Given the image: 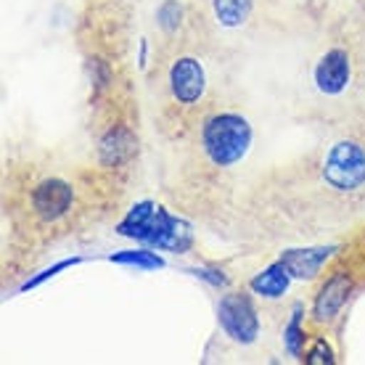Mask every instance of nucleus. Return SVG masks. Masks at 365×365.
<instances>
[{
  "instance_id": "1",
  "label": "nucleus",
  "mask_w": 365,
  "mask_h": 365,
  "mask_svg": "<svg viewBox=\"0 0 365 365\" xmlns=\"http://www.w3.org/2000/svg\"><path fill=\"white\" fill-rule=\"evenodd\" d=\"M201 143H204V151L212 165L230 167L247 156L249 146H252V128L241 114H230V111L215 114L204 125Z\"/></svg>"
},
{
  "instance_id": "2",
  "label": "nucleus",
  "mask_w": 365,
  "mask_h": 365,
  "mask_svg": "<svg viewBox=\"0 0 365 365\" xmlns=\"http://www.w3.org/2000/svg\"><path fill=\"white\" fill-rule=\"evenodd\" d=\"M323 180L334 191H357L365 185V148L355 140H339L323 162Z\"/></svg>"
},
{
  "instance_id": "3",
  "label": "nucleus",
  "mask_w": 365,
  "mask_h": 365,
  "mask_svg": "<svg viewBox=\"0 0 365 365\" xmlns=\"http://www.w3.org/2000/svg\"><path fill=\"white\" fill-rule=\"evenodd\" d=\"M217 318L222 331L238 344H252L259 334V318L252 299L244 294H225L217 304Z\"/></svg>"
},
{
  "instance_id": "4",
  "label": "nucleus",
  "mask_w": 365,
  "mask_h": 365,
  "mask_svg": "<svg viewBox=\"0 0 365 365\" xmlns=\"http://www.w3.org/2000/svg\"><path fill=\"white\" fill-rule=\"evenodd\" d=\"M143 244H148L151 249H167V252H188L193 244L191 228L188 222L167 215L162 207H156L154 217L148 222V230L143 236Z\"/></svg>"
},
{
  "instance_id": "5",
  "label": "nucleus",
  "mask_w": 365,
  "mask_h": 365,
  "mask_svg": "<svg viewBox=\"0 0 365 365\" xmlns=\"http://www.w3.org/2000/svg\"><path fill=\"white\" fill-rule=\"evenodd\" d=\"M170 88L180 103H196L207 88V74H204L199 58H191V56L178 58L170 69Z\"/></svg>"
},
{
  "instance_id": "6",
  "label": "nucleus",
  "mask_w": 365,
  "mask_h": 365,
  "mask_svg": "<svg viewBox=\"0 0 365 365\" xmlns=\"http://www.w3.org/2000/svg\"><path fill=\"white\" fill-rule=\"evenodd\" d=\"M349 292H352V278L347 273H334L329 281L320 286L318 297H315V304H312V315L318 323H331L336 318L344 302L349 299Z\"/></svg>"
},
{
  "instance_id": "7",
  "label": "nucleus",
  "mask_w": 365,
  "mask_h": 365,
  "mask_svg": "<svg viewBox=\"0 0 365 365\" xmlns=\"http://www.w3.org/2000/svg\"><path fill=\"white\" fill-rule=\"evenodd\" d=\"M72 185L64 180H43L32 193V204H35L37 215L43 220H58L61 215H66V210L72 207Z\"/></svg>"
},
{
  "instance_id": "8",
  "label": "nucleus",
  "mask_w": 365,
  "mask_h": 365,
  "mask_svg": "<svg viewBox=\"0 0 365 365\" xmlns=\"http://www.w3.org/2000/svg\"><path fill=\"white\" fill-rule=\"evenodd\" d=\"M349 56L344 51H329V53L323 56L315 66V85H318L320 93H326V96H339V93L347 88L349 83Z\"/></svg>"
},
{
  "instance_id": "9",
  "label": "nucleus",
  "mask_w": 365,
  "mask_h": 365,
  "mask_svg": "<svg viewBox=\"0 0 365 365\" xmlns=\"http://www.w3.org/2000/svg\"><path fill=\"white\" fill-rule=\"evenodd\" d=\"M336 252V247H312V249H289L281 255V262L286 270L292 273V278H304L310 281L320 273V267L331 259V255Z\"/></svg>"
},
{
  "instance_id": "10",
  "label": "nucleus",
  "mask_w": 365,
  "mask_h": 365,
  "mask_svg": "<svg viewBox=\"0 0 365 365\" xmlns=\"http://www.w3.org/2000/svg\"><path fill=\"white\" fill-rule=\"evenodd\" d=\"M135 154V135L130 133L125 125L111 128L106 135L101 138L98 143V159L101 165L106 167H119L125 165L130 156Z\"/></svg>"
},
{
  "instance_id": "11",
  "label": "nucleus",
  "mask_w": 365,
  "mask_h": 365,
  "mask_svg": "<svg viewBox=\"0 0 365 365\" xmlns=\"http://www.w3.org/2000/svg\"><path fill=\"white\" fill-rule=\"evenodd\" d=\"M289 283H292V273H289L286 265L278 259V262H273L270 267H265L262 273H257L249 286H252V292L259 294V297L278 299V297H283V294L289 292Z\"/></svg>"
},
{
  "instance_id": "12",
  "label": "nucleus",
  "mask_w": 365,
  "mask_h": 365,
  "mask_svg": "<svg viewBox=\"0 0 365 365\" xmlns=\"http://www.w3.org/2000/svg\"><path fill=\"white\" fill-rule=\"evenodd\" d=\"M255 0H215V16L222 27H241L252 14Z\"/></svg>"
},
{
  "instance_id": "13",
  "label": "nucleus",
  "mask_w": 365,
  "mask_h": 365,
  "mask_svg": "<svg viewBox=\"0 0 365 365\" xmlns=\"http://www.w3.org/2000/svg\"><path fill=\"white\" fill-rule=\"evenodd\" d=\"M111 262L117 265H135L143 267V270H156V267H165V259L151 252V249H130V252H119V255H111Z\"/></svg>"
},
{
  "instance_id": "14",
  "label": "nucleus",
  "mask_w": 365,
  "mask_h": 365,
  "mask_svg": "<svg viewBox=\"0 0 365 365\" xmlns=\"http://www.w3.org/2000/svg\"><path fill=\"white\" fill-rule=\"evenodd\" d=\"M283 344L289 349V355L294 357L302 355V344H304V334H302V304L294 307L292 320H289V326L283 331Z\"/></svg>"
},
{
  "instance_id": "15",
  "label": "nucleus",
  "mask_w": 365,
  "mask_h": 365,
  "mask_svg": "<svg viewBox=\"0 0 365 365\" xmlns=\"http://www.w3.org/2000/svg\"><path fill=\"white\" fill-rule=\"evenodd\" d=\"M83 259L80 257H72V259H61V262H56L53 267H48V270H43L40 275H35V278H29L24 286H21V292H29V289H35V286H40V283H46L48 278H56V275L61 273V270H66V267H74V265H80Z\"/></svg>"
},
{
  "instance_id": "16",
  "label": "nucleus",
  "mask_w": 365,
  "mask_h": 365,
  "mask_svg": "<svg viewBox=\"0 0 365 365\" xmlns=\"http://www.w3.org/2000/svg\"><path fill=\"white\" fill-rule=\"evenodd\" d=\"M310 365H331L334 363V349L326 344V339H318L315 344H312V349L307 352V357H304Z\"/></svg>"
},
{
  "instance_id": "17",
  "label": "nucleus",
  "mask_w": 365,
  "mask_h": 365,
  "mask_svg": "<svg viewBox=\"0 0 365 365\" xmlns=\"http://www.w3.org/2000/svg\"><path fill=\"white\" fill-rule=\"evenodd\" d=\"M159 24H162L167 32L178 29V24H180V6H178L175 0H167L165 6L159 9Z\"/></svg>"
},
{
  "instance_id": "18",
  "label": "nucleus",
  "mask_w": 365,
  "mask_h": 365,
  "mask_svg": "<svg viewBox=\"0 0 365 365\" xmlns=\"http://www.w3.org/2000/svg\"><path fill=\"white\" fill-rule=\"evenodd\" d=\"M196 275L201 278H207L212 286H225V275H220L217 270H196Z\"/></svg>"
}]
</instances>
